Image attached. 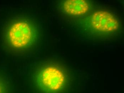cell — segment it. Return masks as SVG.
Listing matches in <instances>:
<instances>
[{
    "label": "cell",
    "mask_w": 124,
    "mask_h": 93,
    "mask_svg": "<svg viewBox=\"0 0 124 93\" xmlns=\"http://www.w3.org/2000/svg\"><path fill=\"white\" fill-rule=\"evenodd\" d=\"M92 24L94 28L103 32L113 31L119 27L118 23L115 17L105 11H98L94 14Z\"/></svg>",
    "instance_id": "obj_3"
},
{
    "label": "cell",
    "mask_w": 124,
    "mask_h": 93,
    "mask_svg": "<svg viewBox=\"0 0 124 93\" xmlns=\"http://www.w3.org/2000/svg\"><path fill=\"white\" fill-rule=\"evenodd\" d=\"M4 89L3 85H2V83H1L0 82V93H4Z\"/></svg>",
    "instance_id": "obj_5"
},
{
    "label": "cell",
    "mask_w": 124,
    "mask_h": 93,
    "mask_svg": "<svg viewBox=\"0 0 124 93\" xmlns=\"http://www.w3.org/2000/svg\"><path fill=\"white\" fill-rule=\"evenodd\" d=\"M36 36V27L30 21L24 19L14 22L8 33L10 45L18 50L31 46L35 41Z\"/></svg>",
    "instance_id": "obj_2"
},
{
    "label": "cell",
    "mask_w": 124,
    "mask_h": 93,
    "mask_svg": "<svg viewBox=\"0 0 124 93\" xmlns=\"http://www.w3.org/2000/svg\"><path fill=\"white\" fill-rule=\"evenodd\" d=\"M33 80L36 88L41 93H62L67 88L65 73L56 64L46 63L38 67Z\"/></svg>",
    "instance_id": "obj_1"
},
{
    "label": "cell",
    "mask_w": 124,
    "mask_h": 93,
    "mask_svg": "<svg viewBox=\"0 0 124 93\" xmlns=\"http://www.w3.org/2000/svg\"><path fill=\"white\" fill-rule=\"evenodd\" d=\"M64 10L66 12L73 15L84 14L88 11V5L84 0H69L63 4Z\"/></svg>",
    "instance_id": "obj_4"
}]
</instances>
